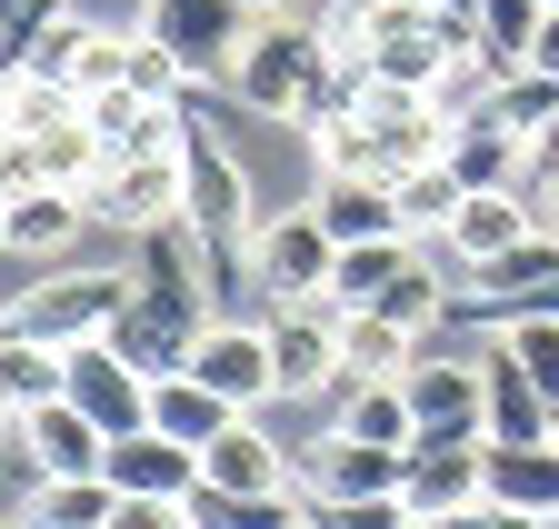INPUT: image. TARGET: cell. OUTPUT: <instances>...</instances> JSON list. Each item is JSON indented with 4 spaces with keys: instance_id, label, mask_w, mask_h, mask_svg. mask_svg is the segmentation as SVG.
I'll return each mask as SVG.
<instances>
[{
    "instance_id": "cell-1",
    "label": "cell",
    "mask_w": 559,
    "mask_h": 529,
    "mask_svg": "<svg viewBox=\"0 0 559 529\" xmlns=\"http://www.w3.org/2000/svg\"><path fill=\"white\" fill-rule=\"evenodd\" d=\"M450 160V100L440 91H370L360 110L320 120V170L330 180H409Z\"/></svg>"
},
{
    "instance_id": "cell-2",
    "label": "cell",
    "mask_w": 559,
    "mask_h": 529,
    "mask_svg": "<svg viewBox=\"0 0 559 529\" xmlns=\"http://www.w3.org/2000/svg\"><path fill=\"white\" fill-rule=\"evenodd\" d=\"M180 220H190V240H200V260H210V300H240V290H260L250 180H240V160H230L221 141H210L200 120L180 130Z\"/></svg>"
},
{
    "instance_id": "cell-3",
    "label": "cell",
    "mask_w": 559,
    "mask_h": 529,
    "mask_svg": "<svg viewBox=\"0 0 559 529\" xmlns=\"http://www.w3.org/2000/svg\"><path fill=\"white\" fill-rule=\"evenodd\" d=\"M340 40L370 60L380 91H440L479 50V21H450V11H430V0H349Z\"/></svg>"
},
{
    "instance_id": "cell-4",
    "label": "cell",
    "mask_w": 559,
    "mask_h": 529,
    "mask_svg": "<svg viewBox=\"0 0 559 529\" xmlns=\"http://www.w3.org/2000/svg\"><path fill=\"white\" fill-rule=\"evenodd\" d=\"M140 40H160L190 91H210V81L230 91L250 40H260V21L240 11V0H151V11H140Z\"/></svg>"
},
{
    "instance_id": "cell-5",
    "label": "cell",
    "mask_w": 559,
    "mask_h": 529,
    "mask_svg": "<svg viewBox=\"0 0 559 529\" xmlns=\"http://www.w3.org/2000/svg\"><path fill=\"white\" fill-rule=\"evenodd\" d=\"M320 81H330V40L300 31V21H260L250 60H240V100L270 110V120H320Z\"/></svg>"
},
{
    "instance_id": "cell-6",
    "label": "cell",
    "mask_w": 559,
    "mask_h": 529,
    "mask_svg": "<svg viewBox=\"0 0 559 529\" xmlns=\"http://www.w3.org/2000/svg\"><path fill=\"white\" fill-rule=\"evenodd\" d=\"M140 300V280L130 270H60V280H40V290H21V329H31V340H110V320Z\"/></svg>"
},
{
    "instance_id": "cell-7",
    "label": "cell",
    "mask_w": 559,
    "mask_h": 529,
    "mask_svg": "<svg viewBox=\"0 0 559 529\" xmlns=\"http://www.w3.org/2000/svg\"><path fill=\"white\" fill-rule=\"evenodd\" d=\"M400 500H409V519L489 500V430H419L400 449Z\"/></svg>"
},
{
    "instance_id": "cell-8",
    "label": "cell",
    "mask_w": 559,
    "mask_h": 529,
    "mask_svg": "<svg viewBox=\"0 0 559 529\" xmlns=\"http://www.w3.org/2000/svg\"><path fill=\"white\" fill-rule=\"evenodd\" d=\"M330 270H340V240L320 230V211H280V220H260V290H270L280 310L330 300Z\"/></svg>"
},
{
    "instance_id": "cell-9",
    "label": "cell",
    "mask_w": 559,
    "mask_h": 529,
    "mask_svg": "<svg viewBox=\"0 0 559 529\" xmlns=\"http://www.w3.org/2000/svg\"><path fill=\"white\" fill-rule=\"evenodd\" d=\"M270 370H280V400H320L340 389V300H300L270 320Z\"/></svg>"
},
{
    "instance_id": "cell-10",
    "label": "cell",
    "mask_w": 559,
    "mask_h": 529,
    "mask_svg": "<svg viewBox=\"0 0 559 529\" xmlns=\"http://www.w3.org/2000/svg\"><path fill=\"white\" fill-rule=\"evenodd\" d=\"M190 370L221 389L230 410H270V400H280V370H270V320H210V329H200V350H190Z\"/></svg>"
},
{
    "instance_id": "cell-11",
    "label": "cell",
    "mask_w": 559,
    "mask_h": 529,
    "mask_svg": "<svg viewBox=\"0 0 559 529\" xmlns=\"http://www.w3.org/2000/svg\"><path fill=\"white\" fill-rule=\"evenodd\" d=\"M469 310L479 320H520V310H559V230H530L520 250L469 270Z\"/></svg>"
},
{
    "instance_id": "cell-12",
    "label": "cell",
    "mask_w": 559,
    "mask_h": 529,
    "mask_svg": "<svg viewBox=\"0 0 559 529\" xmlns=\"http://www.w3.org/2000/svg\"><path fill=\"white\" fill-rule=\"evenodd\" d=\"M21 449H31L40 480H100V470H110V430L70 400V389H60V400H40V410H21Z\"/></svg>"
},
{
    "instance_id": "cell-13",
    "label": "cell",
    "mask_w": 559,
    "mask_h": 529,
    "mask_svg": "<svg viewBox=\"0 0 559 529\" xmlns=\"http://www.w3.org/2000/svg\"><path fill=\"white\" fill-rule=\"evenodd\" d=\"M60 389H70V400H81V410H91L110 440L151 430V380H140V370H130L110 340H70V380H60Z\"/></svg>"
},
{
    "instance_id": "cell-14",
    "label": "cell",
    "mask_w": 559,
    "mask_h": 529,
    "mask_svg": "<svg viewBox=\"0 0 559 529\" xmlns=\"http://www.w3.org/2000/svg\"><path fill=\"white\" fill-rule=\"evenodd\" d=\"M530 170H539V151H530L489 100L450 120V180H460V190H530Z\"/></svg>"
},
{
    "instance_id": "cell-15",
    "label": "cell",
    "mask_w": 559,
    "mask_h": 529,
    "mask_svg": "<svg viewBox=\"0 0 559 529\" xmlns=\"http://www.w3.org/2000/svg\"><path fill=\"white\" fill-rule=\"evenodd\" d=\"M91 220H110V230H130V240L160 230V220H180V151L100 170V180H91Z\"/></svg>"
},
{
    "instance_id": "cell-16",
    "label": "cell",
    "mask_w": 559,
    "mask_h": 529,
    "mask_svg": "<svg viewBox=\"0 0 559 529\" xmlns=\"http://www.w3.org/2000/svg\"><path fill=\"white\" fill-rule=\"evenodd\" d=\"M400 389H409L419 430H489V360H430L419 350L400 370Z\"/></svg>"
},
{
    "instance_id": "cell-17",
    "label": "cell",
    "mask_w": 559,
    "mask_h": 529,
    "mask_svg": "<svg viewBox=\"0 0 559 529\" xmlns=\"http://www.w3.org/2000/svg\"><path fill=\"white\" fill-rule=\"evenodd\" d=\"M110 490H130V500H190L200 490V449H180L170 430H130V440H110Z\"/></svg>"
},
{
    "instance_id": "cell-18",
    "label": "cell",
    "mask_w": 559,
    "mask_h": 529,
    "mask_svg": "<svg viewBox=\"0 0 559 529\" xmlns=\"http://www.w3.org/2000/svg\"><path fill=\"white\" fill-rule=\"evenodd\" d=\"M539 230V211H530V190H460V211H450V250L469 260V270H479V260H500V250H520Z\"/></svg>"
},
{
    "instance_id": "cell-19",
    "label": "cell",
    "mask_w": 559,
    "mask_h": 529,
    "mask_svg": "<svg viewBox=\"0 0 559 529\" xmlns=\"http://www.w3.org/2000/svg\"><path fill=\"white\" fill-rule=\"evenodd\" d=\"M390 490H400V449H370L349 430L310 440V509L320 500H390Z\"/></svg>"
},
{
    "instance_id": "cell-20",
    "label": "cell",
    "mask_w": 559,
    "mask_h": 529,
    "mask_svg": "<svg viewBox=\"0 0 559 529\" xmlns=\"http://www.w3.org/2000/svg\"><path fill=\"white\" fill-rule=\"evenodd\" d=\"M489 509L559 519V440H489Z\"/></svg>"
},
{
    "instance_id": "cell-21",
    "label": "cell",
    "mask_w": 559,
    "mask_h": 529,
    "mask_svg": "<svg viewBox=\"0 0 559 529\" xmlns=\"http://www.w3.org/2000/svg\"><path fill=\"white\" fill-rule=\"evenodd\" d=\"M81 220H91V190H31V201H11L0 211V250H21V260H50V250H70L81 240Z\"/></svg>"
},
{
    "instance_id": "cell-22",
    "label": "cell",
    "mask_w": 559,
    "mask_h": 529,
    "mask_svg": "<svg viewBox=\"0 0 559 529\" xmlns=\"http://www.w3.org/2000/svg\"><path fill=\"white\" fill-rule=\"evenodd\" d=\"M310 211H320V230H330L340 250H360V240H409L390 180H330V170H320V201H310Z\"/></svg>"
},
{
    "instance_id": "cell-23",
    "label": "cell",
    "mask_w": 559,
    "mask_h": 529,
    "mask_svg": "<svg viewBox=\"0 0 559 529\" xmlns=\"http://www.w3.org/2000/svg\"><path fill=\"white\" fill-rule=\"evenodd\" d=\"M330 430L370 440V449H409V440H419L409 389H400V380H340V389H330Z\"/></svg>"
},
{
    "instance_id": "cell-24",
    "label": "cell",
    "mask_w": 559,
    "mask_h": 529,
    "mask_svg": "<svg viewBox=\"0 0 559 529\" xmlns=\"http://www.w3.org/2000/svg\"><path fill=\"white\" fill-rule=\"evenodd\" d=\"M230 420H250V410H230L221 389H210L200 370H170V380H151V430H170L180 449H210Z\"/></svg>"
},
{
    "instance_id": "cell-25",
    "label": "cell",
    "mask_w": 559,
    "mask_h": 529,
    "mask_svg": "<svg viewBox=\"0 0 559 529\" xmlns=\"http://www.w3.org/2000/svg\"><path fill=\"white\" fill-rule=\"evenodd\" d=\"M419 360V329H400L390 310H340V380H400Z\"/></svg>"
},
{
    "instance_id": "cell-26",
    "label": "cell",
    "mask_w": 559,
    "mask_h": 529,
    "mask_svg": "<svg viewBox=\"0 0 559 529\" xmlns=\"http://www.w3.org/2000/svg\"><path fill=\"white\" fill-rule=\"evenodd\" d=\"M200 480L210 490H290V459H280V440H260L250 420H230L221 440L200 449Z\"/></svg>"
},
{
    "instance_id": "cell-27",
    "label": "cell",
    "mask_w": 559,
    "mask_h": 529,
    "mask_svg": "<svg viewBox=\"0 0 559 529\" xmlns=\"http://www.w3.org/2000/svg\"><path fill=\"white\" fill-rule=\"evenodd\" d=\"M60 380H70V350L60 340H31L21 320H0V400L40 410V400H60Z\"/></svg>"
},
{
    "instance_id": "cell-28",
    "label": "cell",
    "mask_w": 559,
    "mask_h": 529,
    "mask_svg": "<svg viewBox=\"0 0 559 529\" xmlns=\"http://www.w3.org/2000/svg\"><path fill=\"white\" fill-rule=\"evenodd\" d=\"M409 270H419V240H360V250H340L330 300H340V310H380Z\"/></svg>"
},
{
    "instance_id": "cell-29",
    "label": "cell",
    "mask_w": 559,
    "mask_h": 529,
    "mask_svg": "<svg viewBox=\"0 0 559 529\" xmlns=\"http://www.w3.org/2000/svg\"><path fill=\"white\" fill-rule=\"evenodd\" d=\"M549 420H559V400L510 350H489V440H549Z\"/></svg>"
},
{
    "instance_id": "cell-30",
    "label": "cell",
    "mask_w": 559,
    "mask_h": 529,
    "mask_svg": "<svg viewBox=\"0 0 559 529\" xmlns=\"http://www.w3.org/2000/svg\"><path fill=\"white\" fill-rule=\"evenodd\" d=\"M110 509H120L110 470L100 480H31V500H21L31 529H110Z\"/></svg>"
},
{
    "instance_id": "cell-31",
    "label": "cell",
    "mask_w": 559,
    "mask_h": 529,
    "mask_svg": "<svg viewBox=\"0 0 559 529\" xmlns=\"http://www.w3.org/2000/svg\"><path fill=\"white\" fill-rule=\"evenodd\" d=\"M390 201H400V230H409V240H440L450 211H460V180H450V160H430V170L390 180Z\"/></svg>"
},
{
    "instance_id": "cell-32",
    "label": "cell",
    "mask_w": 559,
    "mask_h": 529,
    "mask_svg": "<svg viewBox=\"0 0 559 529\" xmlns=\"http://www.w3.org/2000/svg\"><path fill=\"white\" fill-rule=\"evenodd\" d=\"M110 350H120V360H130L140 380H170V370H190V350H180V340H170V329H160L151 310H140V300H130V310L110 320Z\"/></svg>"
},
{
    "instance_id": "cell-33",
    "label": "cell",
    "mask_w": 559,
    "mask_h": 529,
    "mask_svg": "<svg viewBox=\"0 0 559 529\" xmlns=\"http://www.w3.org/2000/svg\"><path fill=\"white\" fill-rule=\"evenodd\" d=\"M60 21H70V11H60V0H0V71H11V81H21V71H31V60H40V40H50Z\"/></svg>"
},
{
    "instance_id": "cell-34",
    "label": "cell",
    "mask_w": 559,
    "mask_h": 529,
    "mask_svg": "<svg viewBox=\"0 0 559 529\" xmlns=\"http://www.w3.org/2000/svg\"><path fill=\"white\" fill-rule=\"evenodd\" d=\"M500 350L559 400V310H520V320H500Z\"/></svg>"
},
{
    "instance_id": "cell-35",
    "label": "cell",
    "mask_w": 559,
    "mask_h": 529,
    "mask_svg": "<svg viewBox=\"0 0 559 529\" xmlns=\"http://www.w3.org/2000/svg\"><path fill=\"white\" fill-rule=\"evenodd\" d=\"M530 31H539V0H479V60H500V71H530Z\"/></svg>"
},
{
    "instance_id": "cell-36",
    "label": "cell",
    "mask_w": 559,
    "mask_h": 529,
    "mask_svg": "<svg viewBox=\"0 0 559 529\" xmlns=\"http://www.w3.org/2000/svg\"><path fill=\"white\" fill-rule=\"evenodd\" d=\"M310 519H320V529H409V500H400V490H390V500H320Z\"/></svg>"
},
{
    "instance_id": "cell-37",
    "label": "cell",
    "mask_w": 559,
    "mask_h": 529,
    "mask_svg": "<svg viewBox=\"0 0 559 529\" xmlns=\"http://www.w3.org/2000/svg\"><path fill=\"white\" fill-rule=\"evenodd\" d=\"M0 190H11V201L50 190V160H40V141H31V130H0Z\"/></svg>"
},
{
    "instance_id": "cell-38",
    "label": "cell",
    "mask_w": 559,
    "mask_h": 529,
    "mask_svg": "<svg viewBox=\"0 0 559 529\" xmlns=\"http://www.w3.org/2000/svg\"><path fill=\"white\" fill-rule=\"evenodd\" d=\"M380 310H390V320H400V329H430V320H440V310H450V300H440V280H430V260H419V270H409V280H400V290H390V300H380Z\"/></svg>"
},
{
    "instance_id": "cell-39",
    "label": "cell",
    "mask_w": 559,
    "mask_h": 529,
    "mask_svg": "<svg viewBox=\"0 0 559 529\" xmlns=\"http://www.w3.org/2000/svg\"><path fill=\"white\" fill-rule=\"evenodd\" d=\"M110 529H190V509H180V500H130V490H120Z\"/></svg>"
},
{
    "instance_id": "cell-40",
    "label": "cell",
    "mask_w": 559,
    "mask_h": 529,
    "mask_svg": "<svg viewBox=\"0 0 559 529\" xmlns=\"http://www.w3.org/2000/svg\"><path fill=\"white\" fill-rule=\"evenodd\" d=\"M530 71L559 81V11H539V31H530Z\"/></svg>"
},
{
    "instance_id": "cell-41",
    "label": "cell",
    "mask_w": 559,
    "mask_h": 529,
    "mask_svg": "<svg viewBox=\"0 0 559 529\" xmlns=\"http://www.w3.org/2000/svg\"><path fill=\"white\" fill-rule=\"evenodd\" d=\"M409 529H489V500H469V509H430V519H409Z\"/></svg>"
},
{
    "instance_id": "cell-42",
    "label": "cell",
    "mask_w": 559,
    "mask_h": 529,
    "mask_svg": "<svg viewBox=\"0 0 559 529\" xmlns=\"http://www.w3.org/2000/svg\"><path fill=\"white\" fill-rule=\"evenodd\" d=\"M250 21H300V0H240Z\"/></svg>"
},
{
    "instance_id": "cell-43",
    "label": "cell",
    "mask_w": 559,
    "mask_h": 529,
    "mask_svg": "<svg viewBox=\"0 0 559 529\" xmlns=\"http://www.w3.org/2000/svg\"><path fill=\"white\" fill-rule=\"evenodd\" d=\"M489 529H559V519H530V509H489Z\"/></svg>"
},
{
    "instance_id": "cell-44",
    "label": "cell",
    "mask_w": 559,
    "mask_h": 529,
    "mask_svg": "<svg viewBox=\"0 0 559 529\" xmlns=\"http://www.w3.org/2000/svg\"><path fill=\"white\" fill-rule=\"evenodd\" d=\"M11 100H21V81H11V71H0V130H11Z\"/></svg>"
},
{
    "instance_id": "cell-45",
    "label": "cell",
    "mask_w": 559,
    "mask_h": 529,
    "mask_svg": "<svg viewBox=\"0 0 559 529\" xmlns=\"http://www.w3.org/2000/svg\"><path fill=\"white\" fill-rule=\"evenodd\" d=\"M430 11H450V21H479V0H430Z\"/></svg>"
},
{
    "instance_id": "cell-46",
    "label": "cell",
    "mask_w": 559,
    "mask_h": 529,
    "mask_svg": "<svg viewBox=\"0 0 559 529\" xmlns=\"http://www.w3.org/2000/svg\"><path fill=\"white\" fill-rule=\"evenodd\" d=\"M0 440H21V410H11V400H0Z\"/></svg>"
},
{
    "instance_id": "cell-47",
    "label": "cell",
    "mask_w": 559,
    "mask_h": 529,
    "mask_svg": "<svg viewBox=\"0 0 559 529\" xmlns=\"http://www.w3.org/2000/svg\"><path fill=\"white\" fill-rule=\"evenodd\" d=\"M0 211H11V190H0Z\"/></svg>"
},
{
    "instance_id": "cell-48",
    "label": "cell",
    "mask_w": 559,
    "mask_h": 529,
    "mask_svg": "<svg viewBox=\"0 0 559 529\" xmlns=\"http://www.w3.org/2000/svg\"><path fill=\"white\" fill-rule=\"evenodd\" d=\"M539 11H559V0H539Z\"/></svg>"
},
{
    "instance_id": "cell-49",
    "label": "cell",
    "mask_w": 559,
    "mask_h": 529,
    "mask_svg": "<svg viewBox=\"0 0 559 529\" xmlns=\"http://www.w3.org/2000/svg\"><path fill=\"white\" fill-rule=\"evenodd\" d=\"M11 529H31V519H11Z\"/></svg>"
},
{
    "instance_id": "cell-50",
    "label": "cell",
    "mask_w": 559,
    "mask_h": 529,
    "mask_svg": "<svg viewBox=\"0 0 559 529\" xmlns=\"http://www.w3.org/2000/svg\"><path fill=\"white\" fill-rule=\"evenodd\" d=\"M549 440H559V420H549Z\"/></svg>"
},
{
    "instance_id": "cell-51",
    "label": "cell",
    "mask_w": 559,
    "mask_h": 529,
    "mask_svg": "<svg viewBox=\"0 0 559 529\" xmlns=\"http://www.w3.org/2000/svg\"><path fill=\"white\" fill-rule=\"evenodd\" d=\"M310 529H320V519H310Z\"/></svg>"
}]
</instances>
